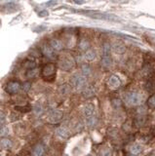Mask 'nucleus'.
<instances>
[{"instance_id":"1","label":"nucleus","mask_w":155,"mask_h":156,"mask_svg":"<svg viewBox=\"0 0 155 156\" xmlns=\"http://www.w3.org/2000/svg\"><path fill=\"white\" fill-rule=\"evenodd\" d=\"M56 72H57V67L55 64L53 63H49L46 64L42 68L41 71V75L42 78L46 81H52L54 80V78L56 76Z\"/></svg>"},{"instance_id":"2","label":"nucleus","mask_w":155,"mask_h":156,"mask_svg":"<svg viewBox=\"0 0 155 156\" xmlns=\"http://www.w3.org/2000/svg\"><path fill=\"white\" fill-rule=\"evenodd\" d=\"M70 84L74 89L76 90H83L87 87V78L83 75L75 74L71 77L70 79Z\"/></svg>"},{"instance_id":"3","label":"nucleus","mask_w":155,"mask_h":156,"mask_svg":"<svg viewBox=\"0 0 155 156\" xmlns=\"http://www.w3.org/2000/svg\"><path fill=\"white\" fill-rule=\"evenodd\" d=\"M59 67L63 70H70L74 67V61L69 56H64L59 60Z\"/></svg>"},{"instance_id":"4","label":"nucleus","mask_w":155,"mask_h":156,"mask_svg":"<svg viewBox=\"0 0 155 156\" xmlns=\"http://www.w3.org/2000/svg\"><path fill=\"white\" fill-rule=\"evenodd\" d=\"M125 101L131 105H137L141 102V96L138 93H128L125 95Z\"/></svg>"},{"instance_id":"5","label":"nucleus","mask_w":155,"mask_h":156,"mask_svg":"<svg viewBox=\"0 0 155 156\" xmlns=\"http://www.w3.org/2000/svg\"><path fill=\"white\" fill-rule=\"evenodd\" d=\"M22 85L18 81H10L6 86V92L9 94H16L21 89Z\"/></svg>"},{"instance_id":"6","label":"nucleus","mask_w":155,"mask_h":156,"mask_svg":"<svg viewBox=\"0 0 155 156\" xmlns=\"http://www.w3.org/2000/svg\"><path fill=\"white\" fill-rule=\"evenodd\" d=\"M63 112L60 111V110H53L51 113L49 114V118L48 120L52 124H55V123H58L63 119Z\"/></svg>"},{"instance_id":"7","label":"nucleus","mask_w":155,"mask_h":156,"mask_svg":"<svg viewBox=\"0 0 155 156\" xmlns=\"http://www.w3.org/2000/svg\"><path fill=\"white\" fill-rule=\"evenodd\" d=\"M107 85H108V87L111 88V89H117V88L120 87L121 81L116 75H111L108 79Z\"/></svg>"},{"instance_id":"8","label":"nucleus","mask_w":155,"mask_h":156,"mask_svg":"<svg viewBox=\"0 0 155 156\" xmlns=\"http://www.w3.org/2000/svg\"><path fill=\"white\" fill-rule=\"evenodd\" d=\"M56 135L60 139H67L69 137V131L66 127H59L56 131Z\"/></svg>"},{"instance_id":"9","label":"nucleus","mask_w":155,"mask_h":156,"mask_svg":"<svg viewBox=\"0 0 155 156\" xmlns=\"http://www.w3.org/2000/svg\"><path fill=\"white\" fill-rule=\"evenodd\" d=\"M41 51H42V54L47 57L49 59H54L55 58V54H54V50L49 46V45H43L42 48H41Z\"/></svg>"},{"instance_id":"10","label":"nucleus","mask_w":155,"mask_h":156,"mask_svg":"<svg viewBox=\"0 0 155 156\" xmlns=\"http://www.w3.org/2000/svg\"><path fill=\"white\" fill-rule=\"evenodd\" d=\"M50 47L55 51H60V50H63L64 45H63V42L60 40L54 38L50 41Z\"/></svg>"},{"instance_id":"11","label":"nucleus","mask_w":155,"mask_h":156,"mask_svg":"<svg viewBox=\"0 0 155 156\" xmlns=\"http://www.w3.org/2000/svg\"><path fill=\"white\" fill-rule=\"evenodd\" d=\"M94 112H95V106L93 104H88L84 106L83 109V113L86 118H89L94 115Z\"/></svg>"},{"instance_id":"12","label":"nucleus","mask_w":155,"mask_h":156,"mask_svg":"<svg viewBox=\"0 0 155 156\" xmlns=\"http://www.w3.org/2000/svg\"><path fill=\"white\" fill-rule=\"evenodd\" d=\"M95 94H96L95 88H94L93 86H91V85L87 86V87L83 90V96H84V98H93L94 96H95Z\"/></svg>"},{"instance_id":"13","label":"nucleus","mask_w":155,"mask_h":156,"mask_svg":"<svg viewBox=\"0 0 155 156\" xmlns=\"http://www.w3.org/2000/svg\"><path fill=\"white\" fill-rule=\"evenodd\" d=\"M113 51L116 53V54L118 55H121V54H123V53H125L126 51V47H125V45L123 43H121V42H117L113 45Z\"/></svg>"},{"instance_id":"14","label":"nucleus","mask_w":155,"mask_h":156,"mask_svg":"<svg viewBox=\"0 0 155 156\" xmlns=\"http://www.w3.org/2000/svg\"><path fill=\"white\" fill-rule=\"evenodd\" d=\"M101 64L104 68H109L112 65V59L110 58V56H104Z\"/></svg>"},{"instance_id":"15","label":"nucleus","mask_w":155,"mask_h":156,"mask_svg":"<svg viewBox=\"0 0 155 156\" xmlns=\"http://www.w3.org/2000/svg\"><path fill=\"white\" fill-rule=\"evenodd\" d=\"M45 152V148L42 145H37L33 149V152H32V156H43Z\"/></svg>"},{"instance_id":"16","label":"nucleus","mask_w":155,"mask_h":156,"mask_svg":"<svg viewBox=\"0 0 155 156\" xmlns=\"http://www.w3.org/2000/svg\"><path fill=\"white\" fill-rule=\"evenodd\" d=\"M84 57H85V59H86L87 61H93L94 59L96 58V52H95V50H93V49H89V50H87L86 52H85Z\"/></svg>"},{"instance_id":"17","label":"nucleus","mask_w":155,"mask_h":156,"mask_svg":"<svg viewBox=\"0 0 155 156\" xmlns=\"http://www.w3.org/2000/svg\"><path fill=\"white\" fill-rule=\"evenodd\" d=\"M130 151H131V153L133 155H138L141 154L142 152V147L140 145H134L131 146V149H130Z\"/></svg>"},{"instance_id":"18","label":"nucleus","mask_w":155,"mask_h":156,"mask_svg":"<svg viewBox=\"0 0 155 156\" xmlns=\"http://www.w3.org/2000/svg\"><path fill=\"white\" fill-rule=\"evenodd\" d=\"M0 145H1L4 148H11V147L13 146V142H12V141L9 139H2L1 141H0Z\"/></svg>"},{"instance_id":"19","label":"nucleus","mask_w":155,"mask_h":156,"mask_svg":"<svg viewBox=\"0 0 155 156\" xmlns=\"http://www.w3.org/2000/svg\"><path fill=\"white\" fill-rule=\"evenodd\" d=\"M89 47H90V42L87 39H82L80 41L79 43V49L82 51H87L89 50Z\"/></svg>"},{"instance_id":"20","label":"nucleus","mask_w":155,"mask_h":156,"mask_svg":"<svg viewBox=\"0 0 155 156\" xmlns=\"http://www.w3.org/2000/svg\"><path fill=\"white\" fill-rule=\"evenodd\" d=\"M81 71H82V75L86 77L91 74L92 68L90 67V65H88V64H83L82 67H81Z\"/></svg>"},{"instance_id":"21","label":"nucleus","mask_w":155,"mask_h":156,"mask_svg":"<svg viewBox=\"0 0 155 156\" xmlns=\"http://www.w3.org/2000/svg\"><path fill=\"white\" fill-rule=\"evenodd\" d=\"M38 74V69L37 68H33V69H28L26 72V76L27 78H34Z\"/></svg>"},{"instance_id":"22","label":"nucleus","mask_w":155,"mask_h":156,"mask_svg":"<svg viewBox=\"0 0 155 156\" xmlns=\"http://www.w3.org/2000/svg\"><path fill=\"white\" fill-rule=\"evenodd\" d=\"M111 52V45L109 43H104L103 45V53H104V56H109Z\"/></svg>"},{"instance_id":"23","label":"nucleus","mask_w":155,"mask_h":156,"mask_svg":"<svg viewBox=\"0 0 155 156\" xmlns=\"http://www.w3.org/2000/svg\"><path fill=\"white\" fill-rule=\"evenodd\" d=\"M100 156H112V152L111 150L108 148V147H103L100 152H99Z\"/></svg>"},{"instance_id":"24","label":"nucleus","mask_w":155,"mask_h":156,"mask_svg":"<svg viewBox=\"0 0 155 156\" xmlns=\"http://www.w3.org/2000/svg\"><path fill=\"white\" fill-rule=\"evenodd\" d=\"M23 67L27 68V70L28 69H33V68H36V64H35V61H26V63L23 64Z\"/></svg>"},{"instance_id":"25","label":"nucleus","mask_w":155,"mask_h":156,"mask_svg":"<svg viewBox=\"0 0 155 156\" xmlns=\"http://www.w3.org/2000/svg\"><path fill=\"white\" fill-rule=\"evenodd\" d=\"M86 124L89 126V127H94L96 124H97V117L95 115H93L91 117L87 118L86 120Z\"/></svg>"},{"instance_id":"26","label":"nucleus","mask_w":155,"mask_h":156,"mask_svg":"<svg viewBox=\"0 0 155 156\" xmlns=\"http://www.w3.org/2000/svg\"><path fill=\"white\" fill-rule=\"evenodd\" d=\"M147 106L149 108L154 109L155 108V95H152L148 98L147 100Z\"/></svg>"},{"instance_id":"27","label":"nucleus","mask_w":155,"mask_h":156,"mask_svg":"<svg viewBox=\"0 0 155 156\" xmlns=\"http://www.w3.org/2000/svg\"><path fill=\"white\" fill-rule=\"evenodd\" d=\"M16 110H18V111H21V112H29L31 108L30 106H16Z\"/></svg>"},{"instance_id":"28","label":"nucleus","mask_w":155,"mask_h":156,"mask_svg":"<svg viewBox=\"0 0 155 156\" xmlns=\"http://www.w3.org/2000/svg\"><path fill=\"white\" fill-rule=\"evenodd\" d=\"M9 134V129L6 126L0 127V137H6Z\"/></svg>"},{"instance_id":"29","label":"nucleus","mask_w":155,"mask_h":156,"mask_svg":"<svg viewBox=\"0 0 155 156\" xmlns=\"http://www.w3.org/2000/svg\"><path fill=\"white\" fill-rule=\"evenodd\" d=\"M5 121H6V114L3 111H0V127L4 126Z\"/></svg>"},{"instance_id":"30","label":"nucleus","mask_w":155,"mask_h":156,"mask_svg":"<svg viewBox=\"0 0 155 156\" xmlns=\"http://www.w3.org/2000/svg\"><path fill=\"white\" fill-rule=\"evenodd\" d=\"M22 19H23L22 15H19V17H16L13 20H12V22H11V24H12V26H13V24H15V22H17V23H19L22 20Z\"/></svg>"},{"instance_id":"31","label":"nucleus","mask_w":155,"mask_h":156,"mask_svg":"<svg viewBox=\"0 0 155 156\" xmlns=\"http://www.w3.org/2000/svg\"><path fill=\"white\" fill-rule=\"evenodd\" d=\"M29 88H30V83H29V82H26V83H24V84L23 85V91L27 92L28 90H29Z\"/></svg>"},{"instance_id":"32","label":"nucleus","mask_w":155,"mask_h":156,"mask_svg":"<svg viewBox=\"0 0 155 156\" xmlns=\"http://www.w3.org/2000/svg\"><path fill=\"white\" fill-rule=\"evenodd\" d=\"M48 15H49V13H48L46 10L39 12V17H46V16H48Z\"/></svg>"},{"instance_id":"33","label":"nucleus","mask_w":155,"mask_h":156,"mask_svg":"<svg viewBox=\"0 0 155 156\" xmlns=\"http://www.w3.org/2000/svg\"><path fill=\"white\" fill-rule=\"evenodd\" d=\"M120 105H121V101H120L119 100H114V101H113V105L115 106V108H116V106H117V108H118V106H120Z\"/></svg>"},{"instance_id":"34","label":"nucleus","mask_w":155,"mask_h":156,"mask_svg":"<svg viewBox=\"0 0 155 156\" xmlns=\"http://www.w3.org/2000/svg\"><path fill=\"white\" fill-rule=\"evenodd\" d=\"M62 89H64V91L62 92L63 94H67V93L68 92V90H69V89H68V87H67V85H64L63 87H62Z\"/></svg>"},{"instance_id":"35","label":"nucleus","mask_w":155,"mask_h":156,"mask_svg":"<svg viewBox=\"0 0 155 156\" xmlns=\"http://www.w3.org/2000/svg\"><path fill=\"white\" fill-rule=\"evenodd\" d=\"M48 4L49 5H55V4H57V1H49Z\"/></svg>"},{"instance_id":"36","label":"nucleus","mask_w":155,"mask_h":156,"mask_svg":"<svg viewBox=\"0 0 155 156\" xmlns=\"http://www.w3.org/2000/svg\"><path fill=\"white\" fill-rule=\"evenodd\" d=\"M75 3H76V4H83L84 1H75Z\"/></svg>"},{"instance_id":"37","label":"nucleus","mask_w":155,"mask_h":156,"mask_svg":"<svg viewBox=\"0 0 155 156\" xmlns=\"http://www.w3.org/2000/svg\"><path fill=\"white\" fill-rule=\"evenodd\" d=\"M150 156H155V154H151V155H150Z\"/></svg>"},{"instance_id":"38","label":"nucleus","mask_w":155,"mask_h":156,"mask_svg":"<svg viewBox=\"0 0 155 156\" xmlns=\"http://www.w3.org/2000/svg\"><path fill=\"white\" fill-rule=\"evenodd\" d=\"M64 156H68V155H64Z\"/></svg>"}]
</instances>
